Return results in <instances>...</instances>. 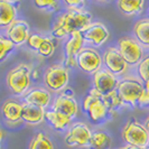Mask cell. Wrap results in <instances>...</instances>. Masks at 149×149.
I'll return each mask as SVG.
<instances>
[{
    "label": "cell",
    "mask_w": 149,
    "mask_h": 149,
    "mask_svg": "<svg viewBox=\"0 0 149 149\" xmlns=\"http://www.w3.org/2000/svg\"><path fill=\"white\" fill-rule=\"evenodd\" d=\"M24 100H25L26 103L35 104L37 107H40V108L45 109L51 103L52 95L47 90L42 89V88H36V89L28 91L24 95Z\"/></svg>",
    "instance_id": "e0dca14e"
},
{
    "label": "cell",
    "mask_w": 149,
    "mask_h": 149,
    "mask_svg": "<svg viewBox=\"0 0 149 149\" xmlns=\"http://www.w3.org/2000/svg\"><path fill=\"white\" fill-rule=\"evenodd\" d=\"M68 79V70L64 65H54L48 67L44 73L45 84L53 92H60L65 89Z\"/></svg>",
    "instance_id": "8992f818"
},
{
    "label": "cell",
    "mask_w": 149,
    "mask_h": 149,
    "mask_svg": "<svg viewBox=\"0 0 149 149\" xmlns=\"http://www.w3.org/2000/svg\"><path fill=\"white\" fill-rule=\"evenodd\" d=\"M1 112L7 122L17 123L22 120V104L15 100H8L1 107Z\"/></svg>",
    "instance_id": "d6986e66"
},
{
    "label": "cell",
    "mask_w": 149,
    "mask_h": 149,
    "mask_svg": "<svg viewBox=\"0 0 149 149\" xmlns=\"http://www.w3.org/2000/svg\"><path fill=\"white\" fill-rule=\"evenodd\" d=\"M30 66L20 64L10 70L7 74V85L17 95H25L30 86Z\"/></svg>",
    "instance_id": "7a4b0ae2"
},
{
    "label": "cell",
    "mask_w": 149,
    "mask_h": 149,
    "mask_svg": "<svg viewBox=\"0 0 149 149\" xmlns=\"http://www.w3.org/2000/svg\"><path fill=\"white\" fill-rule=\"evenodd\" d=\"M122 138L127 145L147 148L149 145L148 130L136 120L129 121L122 130Z\"/></svg>",
    "instance_id": "3957f363"
},
{
    "label": "cell",
    "mask_w": 149,
    "mask_h": 149,
    "mask_svg": "<svg viewBox=\"0 0 149 149\" xmlns=\"http://www.w3.org/2000/svg\"><path fill=\"white\" fill-rule=\"evenodd\" d=\"M84 39L82 37L81 31H76L71 35V37L67 39L64 46L65 51V60H64V66L66 67H74L76 65V57L79 55L80 51L83 47Z\"/></svg>",
    "instance_id": "7c38bea8"
},
{
    "label": "cell",
    "mask_w": 149,
    "mask_h": 149,
    "mask_svg": "<svg viewBox=\"0 0 149 149\" xmlns=\"http://www.w3.org/2000/svg\"><path fill=\"white\" fill-rule=\"evenodd\" d=\"M6 35L8 39L15 46H20L24 43H27V39L30 35L29 25L25 20L16 19L7 27Z\"/></svg>",
    "instance_id": "5bb4252c"
},
{
    "label": "cell",
    "mask_w": 149,
    "mask_h": 149,
    "mask_svg": "<svg viewBox=\"0 0 149 149\" xmlns=\"http://www.w3.org/2000/svg\"><path fill=\"white\" fill-rule=\"evenodd\" d=\"M91 136L92 132L85 123L76 122L70 128L65 137V143L68 147H86L89 146Z\"/></svg>",
    "instance_id": "9c48e42d"
},
{
    "label": "cell",
    "mask_w": 149,
    "mask_h": 149,
    "mask_svg": "<svg viewBox=\"0 0 149 149\" xmlns=\"http://www.w3.org/2000/svg\"><path fill=\"white\" fill-rule=\"evenodd\" d=\"M118 51L123 57V60L127 62V64L134 65L141 62L142 48L140 44L134 38L123 37L119 39Z\"/></svg>",
    "instance_id": "ba28073f"
},
{
    "label": "cell",
    "mask_w": 149,
    "mask_h": 149,
    "mask_svg": "<svg viewBox=\"0 0 149 149\" xmlns=\"http://www.w3.org/2000/svg\"><path fill=\"white\" fill-rule=\"evenodd\" d=\"M103 63L108 68V71L113 75H121L126 72L128 67L127 62L123 60L118 48L109 47L103 55Z\"/></svg>",
    "instance_id": "4fadbf2b"
},
{
    "label": "cell",
    "mask_w": 149,
    "mask_h": 149,
    "mask_svg": "<svg viewBox=\"0 0 149 149\" xmlns=\"http://www.w3.org/2000/svg\"><path fill=\"white\" fill-rule=\"evenodd\" d=\"M117 5L122 14L127 16H134L141 13L145 1L143 0H119Z\"/></svg>",
    "instance_id": "44dd1931"
},
{
    "label": "cell",
    "mask_w": 149,
    "mask_h": 149,
    "mask_svg": "<svg viewBox=\"0 0 149 149\" xmlns=\"http://www.w3.org/2000/svg\"><path fill=\"white\" fill-rule=\"evenodd\" d=\"M2 136H3V132H2V130H1V128H0V149H1V140H2Z\"/></svg>",
    "instance_id": "e575fe53"
},
{
    "label": "cell",
    "mask_w": 149,
    "mask_h": 149,
    "mask_svg": "<svg viewBox=\"0 0 149 149\" xmlns=\"http://www.w3.org/2000/svg\"><path fill=\"white\" fill-rule=\"evenodd\" d=\"M102 62L103 60L100 53L92 47H83L76 57V65L88 74L100 71Z\"/></svg>",
    "instance_id": "52a82bcc"
},
{
    "label": "cell",
    "mask_w": 149,
    "mask_h": 149,
    "mask_svg": "<svg viewBox=\"0 0 149 149\" xmlns=\"http://www.w3.org/2000/svg\"><path fill=\"white\" fill-rule=\"evenodd\" d=\"M45 109L30 103H22V120L30 126L40 125L45 119Z\"/></svg>",
    "instance_id": "2e32d148"
},
{
    "label": "cell",
    "mask_w": 149,
    "mask_h": 149,
    "mask_svg": "<svg viewBox=\"0 0 149 149\" xmlns=\"http://www.w3.org/2000/svg\"><path fill=\"white\" fill-rule=\"evenodd\" d=\"M92 16L84 10H68L58 17L54 25L52 35L56 38H63L76 31H82L91 24Z\"/></svg>",
    "instance_id": "6da1fadb"
},
{
    "label": "cell",
    "mask_w": 149,
    "mask_h": 149,
    "mask_svg": "<svg viewBox=\"0 0 149 149\" xmlns=\"http://www.w3.org/2000/svg\"><path fill=\"white\" fill-rule=\"evenodd\" d=\"M45 119L48 121V123L52 126L55 130L62 131L71 123V119L63 116L60 112L55 110H49L45 112Z\"/></svg>",
    "instance_id": "ffe728a7"
},
{
    "label": "cell",
    "mask_w": 149,
    "mask_h": 149,
    "mask_svg": "<svg viewBox=\"0 0 149 149\" xmlns=\"http://www.w3.org/2000/svg\"><path fill=\"white\" fill-rule=\"evenodd\" d=\"M145 128L148 130V132H149V117L147 118V120H146V123H145Z\"/></svg>",
    "instance_id": "836d02e7"
},
{
    "label": "cell",
    "mask_w": 149,
    "mask_h": 149,
    "mask_svg": "<svg viewBox=\"0 0 149 149\" xmlns=\"http://www.w3.org/2000/svg\"><path fill=\"white\" fill-rule=\"evenodd\" d=\"M35 6L42 10H57L58 3L55 0H35Z\"/></svg>",
    "instance_id": "f1b7e54d"
},
{
    "label": "cell",
    "mask_w": 149,
    "mask_h": 149,
    "mask_svg": "<svg viewBox=\"0 0 149 149\" xmlns=\"http://www.w3.org/2000/svg\"><path fill=\"white\" fill-rule=\"evenodd\" d=\"M148 14H149V13H148Z\"/></svg>",
    "instance_id": "8d00e7d4"
},
{
    "label": "cell",
    "mask_w": 149,
    "mask_h": 149,
    "mask_svg": "<svg viewBox=\"0 0 149 149\" xmlns=\"http://www.w3.org/2000/svg\"><path fill=\"white\" fill-rule=\"evenodd\" d=\"M18 2L10 0H0V27H8L16 20Z\"/></svg>",
    "instance_id": "ac0fdd59"
},
{
    "label": "cell",
    "mask_w": 149,
    "mask_h": 149,
    "mask_svg": "<svg viewBox=\"0 0 149 149\" xmlns=\"http://www.w3.org/2000/svg\"><path fill=\"white\" fill-rule=\"evenodd\" d=\"M117 76L110 73L108 70H100L93 75V89L97 91L100 95H107L117 90L118 86Z\"/></svg>",
    "instance_id": "8fae6325"
},
{
    "label": "cell",
    "mask_w": 149,
    "mask_h": 149,
    "mask_svg": "<svg viewBox=\"0 0 149 149\" xmlns=\"http://www.w3.org/2000/svg\"><path fill=\"white\" fill-rule=\"evenodd\" d=\"M138 74L142 81L149 82V55L145 57L138 65Z\"/></svg>",
    "instance_id": "83f0119b"
},
{
    "label": "cell",
    "mask_w": 149,
    "mask_h": 149,
    "mask_svg": "<svg viewBox=\"0 0 149 149\" xmlns=\"http://www.w3.org/2000/svg\"><path fill=\"white\" fill-rule=\"evenodd\" d=\"M65 3L70 10H82L85 6V1L83 0H65Z\"/></svg>",
    "instance_id": "1f68e13d"
},
{
    "label": "cell",
    "mask_w": 149,
    "mask_h": 149,
    "mask_svg": "<svg viewBox=\"0 0 149 149\" xmlns=\"http://www.w3.org/2000/svg\"><path fill=\"white\" fill-rule=\"evenodd\" d=\"M137 104L139 107H148L149 105V82L145 83L143 91H142L141 95L139 97Z\"/></svg>",
    "instance_id": "4dcf8cb0"
},
{
    "label": "cell",
    "mask_w": 149,
    "mask_h": 149,
    "mask_svg": "<svg viewBox=\"0 0 149 149\" xmlns=\"http://www.w3.org/2000/svg\"><path fill=\"white\" fill-rule=\"evenodd\" d=\"M55 51V42L53 38L45 37L43 43L40 44V46L38 47L37 52L40 56L43 57H49L51 55H53V53Z\"/></svg>",
    "instance_id": "484cf974"
},
{
    "label": "cell",
    "mask_w": 149,
    "mask_h": 149,
    "mask_svg": "<svg viewBox=\"0 0 149 149\" xmlns=\"http://www.w3.org/2000/svg\"><path fill=\"white\" fill-rule=\"evenodd\" d=\"M111 146V138L104 131L92 132L89 143L90 149H108Z\"/></svg>",
    "instance_id": "603a6c76"
},
{
    "label": "cell",
    "mask_w": 149,
    "mask_h": 149,
    "mask_svg": "<svg viewBox=\"0 0 149 149\" xmlns=\"http://www.w3.org/2000/svg\"><path fill=\"white\" fill-rule=\"evenodd\" d=\"M53 110L60 112L71 120L76 117V114L79 112V104L73 97L72 89H68L67 92L64 91L62 94H60L55 99V101L53 103Z\"/></svg>",
    "instance_id": "30bf717a"
},
{
    "label": "cell",
    "mask_w": 149,
    "mask_h": 149,
    "mask_svg": "<svg viewBox=\"0 0 149 149\" xmlns=\"http://www.w3.org/2000/svg\"><path fill=\"white\" fill-rule=\"evenodd\" d=\"M15 45L13 44L7 37L0 35V62L5 60L9 55V53L14 49Z\"/></svg>",
    "instance_id": "4316f807"
},
{
    "label": "cell",
    "mask_w": 149,
    "mask_h": 149,
    "mask_svg": "<svg viewBox=\"0 0 149 149\" xmlns=\"http://www.w3.org/2000/svg\"><path fill=\"white\" fill-rule=\"evenodd\" d=\"M82 37L84 40H88L94 46H102L109 38V31L103 24L94 22L90 24L88 27H85L81 31Z\"/></svg>",
    "instance_id": "9a60e30c"
},
{
    "label": "cell",
    "mask_w": 149,
    "mask_h": 149,
    "mask_svg": "<svg viewBox=\"0 0 149 149\" xmlns=\"http://www.w3.org/2000/svg\"><path fill=\"white\" fill-rule=\"evenodd\" d=\"M82 108L93 122L104 119L109 111L102 100V95H100L94 89L91 90V92L83 99Z\"/></svg>",
    "instance_id": "5b68a950"
},
{
    "label": "cell",
    "mask_w": 149,
    "mask_h": 149,
    "mask_svg": "<svg viewBox=\"0 0 149 149\" xmlns=\"http://www.w3.org/2000/svg\"><path fill=\"white\" fill-rule=\"evenodd\" d=\"M102 100H103V102L107 105L109 111H113V110H116V109L123 105V102L120 100L117 91H113V92L107 94V95H102Z\"/></svg>",
    "instance_id": "d4e9b609"
},
{
    "label": "cell",
    "mask_w": 149,
    "mask_h": 149,
    "mask_svg": "<svg viewBox=\"0 0 149 149\" xmlns=\"http://www.w3.org/2000/svg\"><path fill=\"white\" fill-rule=\"evenodd\" d=\"M134 33L139 44L149 47V18L136 22Z\"/></svg>",
    "instance_id": "7402d4cb"
},
{
    "label": "cell",
    "mask_w": 149,
    "mask_h": 149,
    "mask_svg": "<svg viewBox=\"0 0 149 149\" xmlns=\"http://www.w3.org/2000/svg\"><path fill=\"white\" fill-rule=\"evenodd\" d=\"M120 149H147V148H141V147H137V146H131V145H126L125 147Z\"/></svg>",
    "instance_id": "d6a6232c"
},
{
    "label": "cell",
    "mask_w": 149,
    "mask_h": 149,
    "mask_svg": "<svg viewBox=\"0 0 149 149\" xmlns=\"http://www.w3.org/2000/svg\"><path fill=\"white\" fill-rule=\"evenodd\" d=\"M44 38L45 37H42V36H40V35H38V34H31V35H29L28 39H27V45L29 46L30 48H33V49L37 51L38 47H39L40 44L43 43Z\"/></svg>",
    "instance_id": "f546056e"
},
{
    "label": "cell",
    "mask_w": 149,
    "mask_h": 149,
    "mask_svg": "<svg viewBox=\"0 0 149 149\" xmlns=\"http://www.w3.org/2000/svg\"><path fill=\"white\" fill-rule=\"evenodd\" d=\"M29 149H54V145L45 134L37 132L30 141Z\"/></svg>",
    "instance_id": "cb8c5ba5"
},
{
    "label": "cell",
    "mask_w": 149,
    "mask_h": 149,
    "mask_svg": "<svg viewBox=\"0 0 149 149\" xmlns=\"http://www.w3.org/2000/svg\"><path fill=\"white\" fill-rule=\"evenodd\" d=\"M147 149H149V146H148V148H147Z\"/></svg>",
    "instance_id": "d590c367"
},
{
    "label": "cell",
    "mask_w": 149,
    "mask_h": 149,
    "mask_svg": "<svg viewBox=\"0 0 149 149\" xmlns=\"http://www.w3.org/2000/svg\"><path fill=\"white\" fill-rule=\"evenodd\" d=\"M116 91L123 104L127 103L134 107L138 103V100L143 91V85L136 79H123L118 83Z\"/></svg>",
    "instance_id": "277c9868"
}]
</instances>
